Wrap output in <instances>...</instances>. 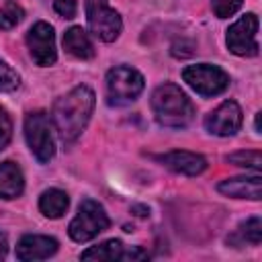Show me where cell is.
Instances as JSON below:
<instances>
[{"instance_id": "2e32d148", "label": "cell", "mask_w": 262, "mask_h": 262, "mask_svg": "<svg viewBox=\"0 0 262 262\" xmlns=\"http://www.w3.org/2000/svg\"><path fill=\"white\" fill-rule=\"evenodd\" d=\"M68 205H70V199L59 188H47L39 196V211L49 219H59L68 211Z\"/></svg>"}, {"instance_id": "4fadbf2b", "label": "cell", "mask_w": 262, "mask_h": 262, "mask_svg": "<svg viewBox=\"0 0 262 262\" xmlns=\"http://www.w3.org/2000/svg\"><path fill=\"white\" fill-rule=\"evenodd\" d=\"M217 190L225 196L233 199H250V201H260L262 196V180L260 176H237V178H227L217 184Z\"/></svg>"}, {"instance_id": "cb8c5ba5", "label": "cell", "mask_w": 262, "mask_h": 262, "mask_svg": "<svg viewBox=\"0 0 262 262\" xmlns=\"http://www.w3.org/2000/svg\"><path fill=\"white\" fill-rule=\"evenodd\" d=\"M53 8L59 16L63 18H74L76 12H78V2L76 0H55L53 2Z\"/></svg>"}, {"instance_id": "277c9868", "label": "cell", "mask_w": 262, "mask_h": 262, "mask_svg": "<svg viewBox=\"0 0 262 262\" xmlns=\"http://www.w3.org/2000/svg\"><path fill=\"white\" fill-rule=\"evenodd\" d=\"M108 225H111V219L104 213V207L94 199H84L78 207L76 217L68 225V233L74 242L82 244V242L96 237Z\"/></svg>"}, {"instance_id": "ac0fdd59", "label": "cell", "mask_w": 262, "mask_h": 262, "mask_svg": "<svg viewBox=\"0 0 262 262\" xmlns=\"http://www.w3.org/2000/svg\"><path fill=\"white\" fill-rule=\"evenodd\" d=\"M260 242H262V221H260V217H250V219L242 221L237 225L235 233L227 237V244H233V246H242V244L260 246Z\"/></svg>"}, {"instance_id": "d4e9b609", "label": "cell", "mask_w": 262, "mask_h": 262, "mask_svg": "<svg viewBox=\"0 0 262 262\" xmlns=\"http://www.w3.org/2000/svg\"><path fill=\"white\" fill-rule=\"evenodd\" d=\"M6 252H8V237H6V233L0 231V260L6 256Z\"/></svg>"}, {"instance_id": "9c48e42d", "label": "cell", "mask_w": 262, "mask_h": 262, "mask_svg": "<svg viewBox=\"0 0 262 262\" xmlns=\"http://www.w3.org/2000/svg\"><path fill=\"white\" fill-rule=\"evenodd\" d=\"M27 47L33 57V61L41 68L55 63L57 51H55V33L53 27L45 20L35 23L27 33Z\"/></svg>"}, {"instance_id": "8fae6325", "label": "cell", "mask_w": 262, "mask_h": 262, "mask_svg": "<svg viewBox=\"0 0 262 262\" xmlns=\"http://www.w3.org/2000/svg\"><path fill=\"white\" fill-rule=\"evenodd\" d=\"M57 252V239L39 233H27L16 244V258L23 262L45 260Z\"/></svg>"}, {"instance_id": "9a60e30c", "label": "cell", "mask_w": 262, "mask_h": 262, "mask_svg": "<svg viewBox=\"0 0 262 262\" xmlns=\"http://www.w3.org/2000/svg\"><path fill=\"white\" fill-rule=\"evenodd\" d=\"M63 49L78 57V59H92L94 57V45L88 37V33L82 27H72L63 35Z\"/></svg>"}, {"instance_id": "3957f363", "label": "cell", "mask_w": 262, "mask_h": 262, "mask_svg": "<svg viewBox=\"0 0 262 262\" xmlns=\"http://www.w3.org/2000/svg\"><path fill=\"white\" fill-rule=\"evenodd\" d=\"M143 86H145L143 76L135 68L117 66L106 74V102L111 106L129 104L141 94Z\"/></svg>"}, {"instance_id": "ba28073f", "label": "cell", "mask_w": 262, "mask_h": 262, "mask_svg": "<svg viewBox=\"0 0 262 262\" xmlns=\"http://www.w3.org/2000/svg\"><path fill=\"white\" fill-rule=\"evenodd\" d=\"M258 16L254 12L244 14L242 18H237L229 29H227V47L231 53L242 55V57H254L258 55V41H256V33H258Z\"/></svg>"}, {"instance_id": "7c38bea8", "label": "cell", "mask_w": 262, "mask_h": 262, "mask_svg": "<svg viewBox=\"0 0 262 262\" xmlns=\"http://www.w3.org/2000/svg\"><path fill=\"white\" fill-rule=\"evenodd\" d=\"M158 160L172 172H178L184 176H199L207 168V160L201 154L184 151V149H174V151L162 154V156H158Z\"/></svg>"}, {"instance_id": "44dd1931", "label": "cell", "mask_w": 262, "mask_h": 262, "mask_svg": "<svg viewBox=\"0 0 262 262\" xmlns=\"http://www.w3.org/2000/svg\"><path fill=\"white\" fill-rule=\"evenodd\" d=\"M20 84V76L4 61L0 59V92H12Z\"/></svg>"}, {"instance_id": "30bf717a", "label": "cell", "mask_w": 262, "mask_h": 262, "mask_svg": "<svg viewBox=\"0 0 262 262\" xmlns=\"http://www.w3.org/2000/svg\"><path fill=\"white\" fill-rule=\"evenodd\" d=\"M242 119L244 117H242L239 104L235 100H225L205 117V129L213 135L229 137V135H235L239 131Z\"/></svg>"}, {"instance_id": "d6986e66", "label": "cell", "mask_w": 262, "mask_h": 262, "mask_svg": "<svg viewBox=\"0 0 262 262\" xmlns=\"http://www.w3.org/2000/svg\"><path fill=\"white\" fill-rule=\"evenodd\" d=\"M227 162L235 164V166H242V168H252V170H260V164H262V158H260V151L258 149H242V151H235V154H229L225 156Z\"/></svg>"}, {"instance_id": "5bb4252c", "label": "cell", "mask_w": 262, "mask_h": 262, "mask_svg": "<svg viewBox=\"0 0 262 262\" xmlns=\"http://www.w3.org/2000/svg\"><path fill=\"white\" fill-rule=\"evenodd\" d=\"M25 190V176L14 162L0 164V199H16Z\"/></svg>"}, {"instance_id": "7402d4cb", "label": "cell", "mask_w": 262, "mask_h": 262, "mask_svg": "<svg viewBox=\"0 0 262 262\" xmlns=\"http://www.w3.org/2000/svg\"><path fill=\"white\" fill-rule=\"evenodd\" d=\"M244 0H211V8L217 18H229L239 10Z\"/></svg>"}, {"instance_id": "6da1fadb", "label": "cell", "mask_w": 262, "mask_h": 262, "mask_svg": "<svg viewBox=\"0 0 262 262\" xmlns=\"http://www.w3.org/2000/svg\"><path fill=\"white\" fill-rule=\"evenodd\" d=\"M94 102H96V96H94L92 88H88L84 84L76 86L74 90H70L68 94H63L61 98L55 100L51 119H53V125L59 133L61 141L72 143L82 135V131L86 129V125L92 117Z\"/></svg>"}, {"instance_id": "e0dca14e", "label": "cell", "mask_w": 262, "mask_h": 262, "mask_svg": "<svg viewBox=\"0 0 262 262\" xmlns=\"http://www.w3.org/2000/svg\"><path fill=\"white\" fill-rule=\"evenodd\" d=\"M82 260H96V262H111V260H125V246L119 239H106L98 246H92L80 254Z\"/></svg>"}, {"instance_id": "5b68a950", "label": "cell", "mask_w": 262, "mask_h": 262, "mask_svg": "<svg viewBox=\"0 0 262 262\" xmlns=\"http://www.w3.org/2000/svg\"><path fill=\"white\" fill-rule=\"evenodd\" d=\"M25 139L29 143L31 154L41 162H49L55 154V143L51 135V123L47 113L35 111L25 117Z\"/></svg>"}, {"instance_id": "ffe728a7", "label": "cell", "mask_w": 262, "mask_h": 262, "mask_svg": "<svg viewBox=\"0 0 262 262\" xmlns=\"http://www.w3.org/2000/svg\"><path fill=\"white\" fill-rule=\"evenodd\" d=\"M25 16V10L16 4V2H6L2 8H0V29L2 31H8V29H14Z\"/></svg>"}, {"instance_id": "8992f818", "label": "cell", "mask_w": 262, "mask_h": 262, "mask_svg": "<svg viewBox=\"0 0 262 262\" xmlns=\"http://www.w3.org/2000/svg\"><path fill=\"white\" fill-rule=\"evenodd\" d=\"M182 80L201 96H217L227 90L229 76L219 66L194 63L182 70Z\"/></svg>"}, {"instance_id": "603a6c76", "label": "cell", "mask_w": 262, "mask_h": 262, "mask_svg": "<svg viewBox=\"0 0 262 262\" xmlns=\"http://www.w3.org/2000/svg\"><path fill=\"white\" fill-rule=\"evenodd\" d=\"M12 137V121H10V115L6 113V108L0 106V151L8 145Z\"/></svg>"}, {"instance_id": "52a82bcc", "label": "cell", "mask_w": 262, "mask_h": 262, "mask_svg": "<svg viewBox=\"0 0 262 262\" xmlns=\"http://www.w3.org/2000/svg\"><path fill=\"white\" fill-rule=\"evenodd\" d=\"M86 18L90 33L104 43H111L121 35V14L113 10L106 0H86Z\"/></svg>"}, {"instance_id": "7a4b0ae2", "label": "cell", "mask_w": 262, "mask_h": 262, "mask_svg": "<svg viewBox=\"0 0 262 262\" xmlns=\"http://www.w3.org/2000/svg\"><path fill=\"white\" fill-rule=\"evenodd\" d=\"M151 111L156 121L162 127H170V129H182L190 125V121L194 119L192 100L180 90V86L172 82H166L154 90Z\"/></svg>"}]
</instances>
